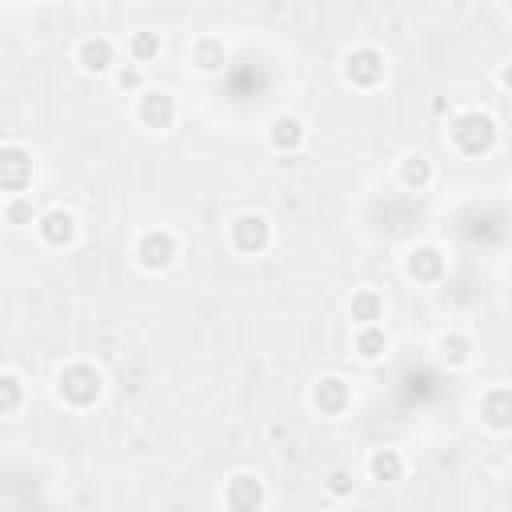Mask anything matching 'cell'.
<instances>
[{
    "label": "cell",
    "instance_id": "9",
    "mask_svg": "<svg viewBox=\"0 0 512 512\" xmlns=\"http://www.w3.org/2000/svg\"><path fill=\"white\" fill-rule=\"evenodd\" d=\"M268 500V488L256 472H232L224 480V508L228 512H260Z\"/></svg>",
    "mask_w": 512,
    "mask_h": 512
},
{
    "label": "cell",
    "instance_id": "23",
    "mask_svg": "<svg viewBox=\"0 0 512 512\" xmlns=\"http://www.w3.org/2000/svg\"><path fill=\"white\" fill-rule=\"evenodd\" d=\"M324 492H328L332 500H348V496L356 492V472H352L348 464H332L328 476H324Z\"/></svg>",
    "mask_w": 512,
    "mask_h": 512
},
{
    "label": "cell",
    "instance_id": "2",
    "mask_svg": "<svg viewBox=\"0 0 512 512\" xmlns=\"http://www.w3.org/2000/svg\"><path fill=\"white\" fill-rule=\"evenodd\" d=\"M100 396H104V372H100L96 364L72 360V364H64V368L56 372V400H60V404L84 412V408H92Z\"/></svg>",
    "mask_w": 512,
    "mask_h": 512
},
{
    "label": "cell",
    "instance_id": "14",
    "mask_svg": "<svg viewBox=\"0 0 512 512\" xmlns=\"http://www.w3.org/2000/svg\"><path fill=\"white\" fill-rule=\"evenodd\" d=\"M404 276L416 284H436L444 276V252L436 244H416L404 256Z\"/></svg>",
    "mask_w": 512,
    "mask_h": 512
},
{
    "label": "cell",
    "instance_id": "1",
    "mask_svg": "<svg viewBox=\"0 0 512 512\" xmlns=\"http://www.w3.org/2000/svg\"><path fill=\"white\" fill-rule=\"evenodd\" d=\"M496 140H500V128H496V120H492L488 112H480V108H464V112H456L452 124H448V144H452L460 156H468V160L488 156V152L496 148Z\"/></svg>",
    "mask_w": 512,
    "mask_h": 512
},
{
    "label": "cell",
    "instance_id": "18",
    "mask_svg": "<svg viewBox=\"0 0 512 512\" xmlns=\"http://www.w3.org/2000/svg\"><path fill=\"white\" fill-rule=\"evenodd\" d=\"M348 316L356 328H368V324H380L384 320V296L376 288H356L348 296Z\"/></svg>",
    "mask_w": 512,
    "mask_h": 512
},
{
    "label": "cell",
    "instance_id": "16",
    "mask_svg": "<svg viewBox=\"0 0 512 512\" xmlns=\"http://www.w3.org/2000/svg\"><path fill=\"white\" fill-rule=\"evenodd\" d=\"M188 60H192V68H196V72L212 76V72H220V68H224V60H228V48H224V40H220V36L204 32V36H196V40H192V48H188Z\"/></svg>",
    "mask_w": 512,
    "mask_h": 512
},
{
    "label": "cell",
    "instance_id": "20",
    "mask_svg": "<svg viewBox=\"0 0 512 512\" xmlns=\"http://www.w3.org/2000/svg\"><path fill=\"white\" fill-rule=\"evenodd\" d=\"M436 352H440V360L448 364V368H464V364H472V336L468 332H444L440 340H436Z\"/></svg>",
    "mask_w": 512,
    "mask_h": 512
},
{
    "label": "cell",
    "instance_id": "6",
    "mask_svg": "<svg viewBox=\"0 0 512 512\" xmlns=\"http://www.w3.org/2000/svg\"><path fill=\"white\" fill-rule=\"evenodd\" d=\"M180 108H176V96L168 88H144L136 96V120L148 128V132H168L176 124Z\"/></svg>",
    "mask_w": 512,
    "mask_h": 512
},
{
    "label": "cell",
    "instance_id": "4",
    "mask_svg": "<svg viewBox=\"0 0 512 512\" xmlns=\"http://www.w3.org/2000/svg\"><path fill=\"white\" fill-rule=\"evenodd\" d=\"M228 248L240 256H264L272 248V220L264 212H240L228 220Z\"/></svg>",
    "mask_w": 512,
    "mask_h": 512
},
{
    "label": "cell",
    "instance_id": "11",
    "mask_svg": "<svg viewBox=\"0 0 512 512\" xmlns=\"http://www.w3.org/2000/svg\"><path fill=\"white\" fill-rule=\"evenodd\" d=\"M264 140H268V148H272V152L292 156V152H300V148L308 144V124H304L300 116H292V112H280V116H272V120H268Z\"/></svg>",
    "mask_w": 512,
    "mask_h": 512
},
{
    "label": "cell",
    "instance_id": "5",
    "mask_svg": "<svg viewBox=\"0 0 512 512\" xmlns=\"http://www.w3.org/2000/svg\"><path fill=\"white\" fill-rule=\"evenodd\" d=\"M132 256H136V264L144 272H168L176 264V256H180V240L168 228H144L136 236V244H132Z\"/></svg>",
    "mask_w": 512,
    "mask_h": 512
},
{
    "label": "cell",
    "instance_id": "24",
    "mask_svg": "<svg viewBox=\"0 0 512 512\" xmlns=\"http://www.w3.org/2000/svg\"><path fill=\"white\" fill-rule=\"evenodd\" d=\"M4 220H8L12 228H24V224H36L40 216L32 212V196H12V200L4 204Z\"/></svg>",
    "mask_w": 512,
    "mask_h": 512
},
{
    "label": "cell",
    "instance_id": "25",
    "mask_svg": "<svg viewBox=\"0 0 512 512\" xmlns=\"http://www.w3.org/2000/svg\"><path fill=\"white\" fill-rule=\"evenodd\" d=\"M116 88H120V92H132V96H140V92L148 88L144 68H140V64H120V68H116Z\"/></svg>",
    "mask_w": 512,
    "mask_h": 512
},
{
    "label": "cell",
    "instance_id": "22",
    "mask_svg": "<svg viewBox=\"0 0 512 512\" xmlns=\"http://www.w3.org/2000/svg\"><path fill=\"white\" fill-rule=\"evenodd\" d=\"M20 404H24V380H20V372H0V416H16L20 412Z\"/></svg>",
    "mask_w": 512,
    "mask_h": 512
},
{
    "label": "cell",
    "instance_id": "10",
    "mask_svg": "<svg viewBox=\"0 0 512 512\" xmlns=\"http://www.w3.org/2000/svg\"><path fill=\"white\" fill-rule=\"evenodd\" d=\"M308 404H312L320 416L336 420V416H344V412L352 408V388H348L344 376H320V380L312 384V392H308Z\"/></svg>",
    "mask_w": 512,
    "mask_h": 512
},
{
    "label": "cell",
    "instance_id": "13",
    "mask_svg": "<svg viewBox=\"0 0 512 512\" xmlns=\"http://www.w3.org/2000/svg\"><path fill=\"white\" fill-rule=\"evenodd\" d=\"M480 424L488 432H512V388L508 384H492L480 396Z\"/></svg>",
    "mask_w": 512,
    "mask_h": 512
},
{
    "label": "cell",
    "instance_id": "12",
    "mask_svg": "<svg viewBox=\"0 0 512 512\" xmlns=\"http://www.w3.org/2000/svg\"><path fill=\"white\" fill-rule=\"evenodd\" d=\"M72 56H76V68L88 72V76H104V72H116L120 68L116 64V44L108 36H84Z\"/></svg>",
    "mask_w": 512,
    "mask_h": 512
},
{
    "label": "cell",
    "instance_id": "7",
    "mask_svg": "<svg viewBox=\"0 0 512 512\" xmlns=\"http://www.w3.org/2000/svg\"><path fill=\"white\" fill-rule=\"evenodd\" d=\"M28 184H32V152H28L24 144L8 140V144L0 148V188H4L8 200H12V196H24Z\"/></svg>",
    "mask_w": 512,
    "mask_h": 512
},
{
    "label": "cell",
    "instance_id": "19",
    "mask_svg": "<svg viewBox=\"0 0 512 512\" xmlns=\"http://www.w3.org/2000/svg\"><path fill=\"white\" fill-rule=\"evenodd\" d=\"M352 352H356L364 364H376V360H384V352H388V332H384V324H368V328H356V332H352Z\"/></svg>",
    "mask_w": 512,
    "mask_h": 512
},
{
    "label": "cell",
    "instance_id": "8",
    "mask_svg": "<svg viewBox=\"0 0 512 512\" xmlns=\"http://www.w3.org/2000/svg\"><path fill=\"white\" fill-rule=\"evenodd\" d=\"M32 228H36V236H40L44 248H72L76 236H80V220H76V212L60 208V204H56V208H44L40 220H36Z\"/></svg>",
    "mask_w": 512,
    "mask_h": 512
},
{
    "label": "cell",
    "instance_id": "15",
    "mask_svg": "<svg viewBox=\"0 0 512 512\" xmlns=\"http://www.w3.org/2000/svg\"><path fill=\"white\" fill-rule=\"evenodd\" d=\"M396 180H400V188H408V192H424V188L436 180V168H432V160H428L424 152H404V156L396 160Z\"/></svg>",
    "mask_w": 512,
    "mask_h": 512
},
{
    "label": "cell",
    "instance_id": "21",
    "mask_svg": "<svg viewBox=\"0 0 512 512\" xmlns=\"http://www.w3.org/2000/svg\"><path fill=\"white\" fill-rule=\"evenodd\" d=\"M160 36L156 32H132L128 36V64H140V68H148L156 56H160Z\"/></svg>",
    "mask_w": 512,
    "mask_h": 512
},
{
    "label": "cell",
    "instance_id": "17",
    "mask_svg": "<svg viewBox=\"0 0 512 512\" xmlns=\"http://www.w3.org/2000/svg\"><path fill=\"white\" fill-rule=\"evenodd\" d=\"M404 468H408V460H404V452L392 448V444L372 448V456H368V476L380 480V484H396V480H404Z\"/></svg>",
    "mask_w": 512,
    "mask_h": 512
},
{
    "label": "cell",
    "instance_id": "26",
    "mask_svg": "<svg viewBox=\"0 0 512 512\" xmlns=\"http://www.w3.org/2000/svg\"><path fill=\"white\" fill-rule=\"evenodd\" d=\"M496 84H500L504 92H512V60H508V64H500V72H496Z\"/></svg>",
    "mask_w": 512,
    "mask_h": 512
},
{
    "label": "cell",
    "instance_id": "3",
    "mask_svg": "<svg viewBox=\"0 0 512 512\" xmlns=\"http://www.w3.org/2000/svg\"><path fill=\"white\" fill-rule=\"evenodd\" d=\"M340 76H344L348 88H356V92H372V88L384 84V76H388V60H384L380 48H372V44H356V48L344 56V64H340Z\"/></svg>",
    "mask_w": 512,
    "mask_h": 512
}]
</instances>
